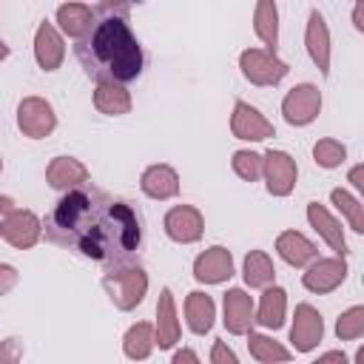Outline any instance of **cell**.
Returning <instances> with one entry per match:
<instances>
[{
  "mask_svg": "<svg viewBox=\"0 0 364 364\" xmlns=\"http://www.w3.org/2000/svg\"><path fill=\"white\" fill-rule=\"evenodd\" d=\"M46 236L57 245L77 247L82 256L119 264L139 247L142 230L131 205L111 199L97 188L68 191L46 222Z\"/></svg>",
  "mask_w": 364,
  "mask_h": 364,
  "instance_id": "cell-1",
  "label": "cell"
},
{
  "mask_svg": "<svg viewBox=\"0 0 364 364\" xmlns=\"http://www.w3.org/2000/svg\"><path fill=\"white\" fill-rule=\"evenodd\" d=\"M80 60L85 63V71L100 80L125 82L139 74L142 51L119 17H105L94 26V31L85 34V40L77 48Z\"/></svg>",
  "mask_w": 364,
  "mask_h": 364,
  "instance_id": "cell-2",
  "label": "cell"
},
{
  "mask_svg": "<svg viewBox=\"0 0 364 364\" xmlns=\"http://www.w3.org/2000/svg\"><path fill=\"white\" fill-rule=\"evenodd\" d=\"M105 284L111 287L114 299L119 307H134L142 293H145V276L142 270H125V273H114L105 279Z\"/></svg>",
  "mask_w": 364,
  "mask_h": 364,
  "instance_id": "cell-3",
  "label": "cell"
},
{
  "mask_svg": "<svg viewBox=\"0 0 364 364\" xmlns=\"http://www.w3.org/2000/svg\"><path fill=\"white\" fill-rule=\"evenodd\" d=\"M242 65H245V74L256 82H276L279 77H284V63H279L276 57H270L267 51H247L242 57Z\"/></svg>",
  "mask_w": 364,
  "mask_h": 364,
  "instance_id": "cell-4",
  "label": "cell"
},
{
  "mask_svg": "<svg viewBox=\"0 0 364 364\" xmlns=\"http://www.w3.org/2000/svg\"><path fill=\"white\" fill-rule=\"evenodd\" d=\"M51 125H54V114H51V108H48L46 102H40V100H26V102L20 105V128H23L26 134L43 136V134L51 131Z\"/></svg>",
  "mask_w": 364,
  "mask_h": 364,
  "instance_id": "cell-5",
  "label": "cell"
},
{
  "mask_svg": "<svg viewBox=\"0 0 364 364\" xmlns=\"http://www.w3.org/2000/svg\"><path fill=\"white\" fill-rule=\"evenodd\" d=\"M316 108H318V91L313 85H299L284 100V114H287L290 122H307V119H313Z\"/></svg>",
  "mask_w": 364,
  "mask_h": 364,
  "instance_id": "cell-6",
  "label": "cell"
},
{
  "mask_svg": "<svg viewBox=\"0 0 364 364\" xmlns=\"http://www.w3.org/2000/svg\"><path fill=\"white\" fill-rule=\"evenodd\" d=\"M165 225H168V233L179 242H193L202 233V219L193 208H173L168 213Z\"/></svg>",
  "mask_w": 364,
  "mask_h": 364,
  "instance_id": "cell-7",
  "label": "cell"
},
{
  "mask_svg": "<svg viewBox=\"0 0 364 364\" xmlns=\"http://www.w3.org/2000/svg\"><path fill=\"white\" fill-rule=\"evenodd\" d=\"M230 276V256L222 247H210L205 256L196 259V279L202 282H222Z\"/></svg>",
  "mask_w": 364,
  "mask_h": 364,
  "instance_id": "cell-8",
  "label": "cell"
},
{
  "mask_svg": "<svg viewBox=\"0 0 364 364\" xmlns=\"http://www.w3.org/2000/svg\"><path fill=\"white\" fill-rule=\"evenodd\" d=\"M267 179H270V191L273 193H287L293 179H296V171H293V162L287 154H279V151H270L267 154Z\"/></svg>",
  "mask_w": 364,
  "mask_h": 364,
  "instance_id": "cell-9",
  "label": "cell"
},
{
  "mask_svg": "<svg viewBox=\"0 0 364 364\" xmlns=\"http://www.w3.org/2000/svg\"><path fill=\"white\" fill-rule=\"evenodd\" d=\"M37 219L28 213V210H20V213H14L6 225H3V236L11 242V245H17V247H26V245H31L34 239H37Z\"/></svg>",
  "mask_w": 364,
  "mask_h": 364,
  "instance_id": "cell-10",
  "label": "cell"
},
{
  "mask_svg": "<svg viewBox=\"0 0 364 364\" xmlns=\"http://www.w3.org/2000/svg\"><path fill=\"white\" fill-rule=\"evenodd\" d=\"M296 316H299V321L293 327V341H296L299 350H310L318 341V336H321V318L307 304H301Z\"/></svg>",
  "mask_w": 364,
  "mask_h": 364,
  "instance_id": "cell-11",
  "label": "cell"
},
{
  "mask_svg": "<svg viewBox=\"0 0 364 364\" xmlns=\"http://www.w3.org/2000/svg\"><path fill=\"white\" fill-rule=\"evenodd\" d=\"M233 131L239 134V136H245V139H264L267 134H270V125L253 111V108H247V105H236V119H233Z\"/></svg>",
  "mask_w": 364,
  "mask_h": 364,
  "instance_id": "cell-12",
  "label": "cell"
},
{
  "mask_svg": "<svg viewBox=\"0 0 364 364\" xmlns=\"http://www.w3.org/2000/svg\"><path fill=\"white\" fill-rule=\"evenodd\" d=\"M225 321L233 333H242L250 321V299L242 293V290H230L228 299H225Z\"/></svg>",
  "mask_w": 364,
  "mask_h": 364,
  "instance_id": "cell-13",
  "label": "cell"
},
{
  "mask_svg": "<svg viewBox=\"0 0 364 364\" xmlns=\"http://www.w3.org/2000/svg\"><path fill=\"white\" fill-rule=\"evenodd\" d=\"M142 188L151 196H171V193H176V173L171 168H165V165L151 168L142 176Z\"/></svg>",
  "mask_w": 364,
  "mask_h": 364,
  "instance_id": "cell-14",
  "label": "cell"
},
{
  "mask_svg": "<svg viewBox=\"0 0 364 364\" xmlns=\"http://www.w3.org/2000/svg\"><path fill=\"white\" fill-rule=\"evenodd\" d=\"M63 57V46L57 40V34L51 31V26H43L37 31V60L43 68H54Z\"/></svg>",
  "mask_w": 364,
  "mask_h": 364,
  "instance_id": "cell-15",
  "label": "cell"
},
{
  "mask_svg": "<svg viewBox=\"0 0 364 364\" xmlns=\"http://www.w3.org/2000/svg\"><path fill=\"white\" fill-rule=\"evenodd\" d=\"M85 179V168L82 165H77L74 159H65V156H60L51 168H48V182L54 185V188H65V185H77V182H82Z\"/></svg>",
  "mask_w": 364,
  "mask_h": 364,
  "instance_id": "cell-16",
  "label": "cell"
},
{
  "mask_svg": "<svg viewBox=\"0 0 364 364\" xmlns=\"http://www.w3.org/2000/svg\"><path fill=\"white\" fill-rule=\"evenodd\" d=\"M60 23L68 34L74 37H82L91 31V9L85 6H63L60 9Z\"/></svg>",
  "mask_w": 364,
  "mask_h": 364,
  "instance_id": "cell-17",
  "label": "cell"
},
{
  "mask_svg": "<svg viewBox=\"0 0 364 364\" xmlns=\"http://www.w3.org/2000/svg\"><path fill=\"white\" fill-rule=\"evenodd\" d=\"M188 321H191V327L196 333H205L210 327V321H213V304H210L208 296L191 293V299H188Z\"/></svg>",
  "mask_w": 364,
  "mask_h": 364,
  "instance_id": "cell-18",
  "label": "cell"
},
{
  "mask_svg": "<svg viewBox=\"0 0 364 364\" xmlns=\"http://www.w3.org/2000/svg\"><path fill=\"white\" fill-rule=\"evenodd\" d=\"M279 250H282V256L290 262V264H304L316 250H313V245L307 242V239H301L299 233H284L282 239H279Z\"/></svg>",
  "mask_w": 364,
  "mask_h": 364,
  "instance_id": "cell-19",
  "label": "cell"
},
{
  "mask_svg": "<svg viewBox=\"0 0 364 364\" xmlns=\"http://www.w3.org/2000/svg\"><path fill=\"white\" fill-rule=\"evenodd\" d=\"M159 347H171L176 338V321H173V304H171V290H162V301H159Z\"/></svg>",
  "mask_w": 364,
  "mask_h": 364,
  "instance_id": "cell-20",
  "label": "cell"
},
{
  "mask_svg": "<svg viewBox=\"0 0 364 364\" xmlns=\"http://www.w3.org/2000/svg\"><path fill=\"white\" fill-rule=\"evenodd\" d=\"M97 105L102 108V111H108V114H119V111H125L128 108V97H125V91H119L117 85H100V91H97Z\"/></svg>",
  "mask_w": 364,
  "mask_h": 364,
  "instance_id": "cell-21",
  "label": "cell"
},
{
  "mask_svg": "<svg viewBox=\"0 0 364 364\" xmlns=\"http://www.w3.org/2000/svg\"><path fill=\"white\" fill-rule=\"evenodd\" d=\"M245 276L250 284H267L273 279V270H270V262L264 253H250L247 262H245Z\"/></svg>",
  "mask_w": 364,
  "mask_h": 364,
  "instance_id": "cell-22",
  "label": "cell"
},
{
  "mask_svg": "<svg viewBox=\"0 0 364 364\" xmlns=\"http://www.w3.org/2000/svg\"><path fill=\"white\" fill-rule=\"evenodd\" d=\"M282 310H284V293L282 290H270L262 301V316L259 321L267 327H279L282 324Z\"/></svg>",
  "mask_w": 364,
  "mask_h": 364,
  "instance_id": "cell-23",
  "label": "cell"
},
{
  "mask_svg": "<svg viewBox=\"0 0 364 364\" xmlns=\"http://www.w3.org/2000/svg\"><path fill=\"white\" fill-rule=\"evenodd\" d=\"M148 338H151V327H148V324H136V327L125 336V353H128L131 358H145L148 350H151Z\"/></svg>",
  "mask_w": 364,
  "mask_h": 364,
  "instance_id": "cell-24",
  "label": "cell"
},
{
  "mask_svg": "<svg viewBox=\"0 0 364 364\" xmlns=\"http://www.w3.org/2000/svg\"><path fill=\"white\" fill-rule=\"evenodd\" d=\"M250 350H253V355L262 358V361H270V358L284 361V358H287V350L276 347L273 341H267V338H262V336H250Z\"/></svg>",
  "mask_w": 364,
  "mask_h": 364,
  "instance_id": "cell-25",
  "label": "cell"
},
{
  "mask_svg": "<svg viewBox=\"0 0 364 364\" xmlns=\"http://www.w3.org/2000/svg\"><path fill=\"white\" fill-rule=\"evenodd\" d=\"M310 219H313L316 225H321V230L327 233V239H330V242H333L338 250H344V242H341V236L336 233V222H333V219H330V216H327V213H324L318 205H310Z\"/></svg>",
  "mask_w": 364,
  "mask_h": 364,
  "instance_id": "cell-26",
  "label": "cell"
},
{
  "mask_svg": "<svg viewBox=\"0 0 364 364\" xmlns=\"http://www.w3.org/2000/svg\"><path fill=\"white\" fill-rule=\"evenodd\" d=\"M259 34L267 43H276V9L270 3H262L259 6Z\"/></svg>",
  "mask_w": 364,
  "mask_h": 364,
  "instance_id": "cell-27",
  "label": "cell"
},
{
  "mask_svg": "<svg viewBox=\"0 0 364 364\" xmlns=\"http://www.w3.org/2000/svg\"><path fill=\"white\" fill-rule=\"evenodd\" d=\"M341 156H344V148H338V145H333V142H321V145L316 148V159H318L321 165H336Z\"/></svg>",
  "mask_w": 364,
  "mask_h": 364,
  "instance_id": "cell-28",
  "label": "cell"
},
{
  "mask_svg": "<svg viewBox=\"0 0 364 364\" xmlns=\"http://www.w3.org/2000/svg\"><path fill=\"white\" fill-rule=\"evenodd\" d=\"M236 171L245 179H253L259 173V156H253V154H236Z\"/></svg>",
  "mask_w": 364,
  "mask_h": 364,
  "instance_id": "cell-29",
  "label": "cell"
},
{
  "mask_svg": "<svg viewBox=\"0 0 364 364\" xmlns=\"http://www.w3.org/2000/svg\"><path fill=\"white\" fill-rule=\"evenodd\" d=\"M17 355H20V344H17V338H9L0 347V364H17Z\"/></svg>",
  "mask_w": 364,
  "mask_h": 364,
  "instance_id": "cell-30",
  "label": "cell"
},
{
  "mask_svg": "<svg viewBox=\"0 0 364 364\" xmlns=\"http://www.w3.org/2000/svg\"><path fill=\"white\" fill-rule=\"evenodd\" d=\"M213 364H236V355L219 341V344L213 347Z\"/></svg>",
  "mask_w": 364,
  "mask_h": 364,
  "instance_id": "cell-31",
  "label": "cell"
},
{
  "mask_svg": "<svg viewBox=\"0 0 364 364\" xmlns=\"http://www.w3.org/2000/svg\"><path fill=\"white\" fill-rule=\"evenodd\" d=\"M14 279H17V276H14V270H11V267H0V293H3V290H9V287L14 284Z\"/></svg>",
  "mask_w": 364,
  "mask_h": 364,
  "instance_id": "cell-32",
  "label": "cell"
},
{
  "mask_svg": "<svg viewBox=\"0 0 364 364\" xmlns=\"http://www.w3.org/2000/svg\"><path fill=\"white\" fill-rule=\"evenodd\" d=\"M173 364H196V355H193L191 350H182V353H176Z\"/></svg>",
  "mask_w": 364,
  "mask_h": 364,
  "instance_id": "cell-33",
  "label": "cell"
},
{
  "mask_svg": "<svg viewBox=\"0 0 364 364\" xmlns=\"http://www.w3.org/2000/svg\"><path fill=\"white\" fill-rule=\"evenodd\" d=\"M11 208V199H6V196H0V210H9Z\"/></svg>",
  "mask_w": 364,
  "mask_h": 364,
  "instance_id": "cell-34",
  "label": "cell"
},
{
  "mask_svg": "<svg viewBox=\"0 0 364 364\" xmlns=\"http://www.w3.org/2000/svg\"><path fill=\"white\" fill-rule=\"evenodd\" d=\"M3 54H6V46H3V43H0V57H3Z\"/></svg>",
  "mask_w": 364,
  "mask_h": 364,
  "instance_id": "cell-35",
  "label": "cell"
}]
</instances>
